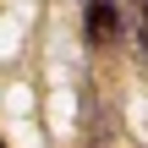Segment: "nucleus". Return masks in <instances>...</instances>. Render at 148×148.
I'll return each instance as SVG.
<instances>
[{
  "label": "nucleus",
  "mask_w": 148,
  "mask_h": 148,
  "mask_svg": "<svg viewBox=\"0 0 148 148\" xmlns=\"http://www.w3.org/2000/svg\"><path fill=\"white\" fill-rule=\"evenodd\" d=\"M82 22H88V44H110L121 33V5L115 0H82Z\"/></svg>",
  "instance_id": "1"
},
{
  "label": "nucleus",
  "mask_w": 148,
  "mask_h": 148,
  "mask_svg": "<svg viewBox=\"0 0 148 148\" xmlns=\"http://www.w3.org/2000/svg\"><path fill=\"white\" fill-rule=\"evenodd\" d=\"M0 148H5V143H0Z\"/></svg>",
  "instance_id": "3"
},
{
  "label": "nucleus",
  "mask_w": 148,
  "mask_h": 148,
  "mask_svg": "<svg viewBox=\"0 0 148 148\" xmlns=\"http://www.w3.org/2000/svg\"><path fill=\"white\" fill-rule=\"evenodd\" d=\"M137 5H148V0H137Z\"/></svg>",
  "instance_id": "2"
}]
</instances>
